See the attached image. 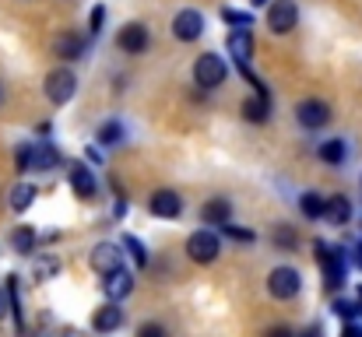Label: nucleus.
Masks as SVG:
<instances>
[{"mask_svg": "<svg viewBox=\"0 0 362 337\" xmlns=\"http://www.w3.org/2000/svg\"><path fill=\"white\" fill-rule=\"evenodd\" d=\"M313 249H317V260H320V267H324V288H327V292H338V288L345 285V249L327 246L324 239H317Z\"/></svg>", "mask_w": 362, "mask_h": 337, "instance_id": "obj_1", "label": "nucleus"}, {"mask_svg": "<svg viewBox=\"0 0 362 337\" xmlns=\"http://www.w3.org/2000/svg\"><path fill=\"white\" fill-rule=\"evenodd\" d=\"M267 292H271V299H278V302H288V299H296L299 292H303V274L296 271V267H274L271 274H267Z\"/></svg>", "mask_w": 362, "mask_h": 337, "instance_id": "obj_2", "label": "nucleus"}, {"mask_svg": "<svg viewBox=\"0 0 362 337\" xmlns=\"http://www.w3.org/2000/svg\"><path fill=\"white\" fill-rule=\"evenodd\" d=\"M226 78H229V64H226L218 53L197 57V64H194V81H197L201 88H218V85H226Z\"/></svg>", "mask_w": 362, "mask_h": 337, "instance_id": "obj_3", "label": "nucleus"}, {"mask_svg": "<svg viewBox=\"0 0 362 337\" xmlns=\"http://www.w3.org/2000/svg\"><path fill=\"white\" fill-rule=\"evenodd\" d=\"M218 253H222V239H218V232H211V228H201V232H194V235L187 239V256H190L194 264H215Z\"/></svg>", "mask_w": 362, "mask_h": 337, "instance_id": "obj_4", "label": "nucleus"}, {"mask_svg": "<svg viewBox=\"0 0 362 337\" xmlns=\"http://www.w3.org/2000/svg\"><path fill=\"white\" fill-rule=\"evenodd\" d=\"M74 92H78V78H74V71L57 67V71L46 74V99H49L53 106H67V102L74 99Z\"/></svg>", "mask_w": 362, "mask_h": 337, "instance_id": "obj_5", "label": "nucleus"}, {"mask_svg": "<svg viewBox=\"0 0 362 337\" xmlns=\"http://www.w3.org/2000/svg\"><path fill=\"white\" fill-rule=\"evenodd\" d=\"M296 25H299V7H296V0H274V4L267 7V28H271L274 35H288Z\"/></svg>", "mask_w": 362, "mask_h": 337, "instance_id": "obj_6", "label": "nucleus"}, {"mask_svg": "<svg viewBox=\"0 0 362 337\" xmlns=\"http://www.w3.org/2000/svg\"><path fill=\"white\" fill-rule=\"evenodd\" d=\"M331 106L324 102V99H303L299 106H296V119H299V126H306V130H324L327 123H331Z\"/></svg>", "mask_w": 362, "mask_h": 337, "instance_id": "obj_7", "label": "nucleus"}, {"mask_svg": "<svg viewBox=\"0 0 362 337\" xmlns=\"http://www.w3.org/2000/svg\"><path fill=\"white\" fill-rule=\"evenodd\" d=\"M201 32H204V14H201V11L183 7V11L173 18V35H176L180 42H194V39H201Z\"/></svg>", "mask_w": 362, "mask_h": 337, "instance_id": "obj_8", "label": "nucleus"}, {"mask_svg": "<svg viewBox=\"0 0 362 337\" xmlns=\"http://www.w3.org/2000/svg\"><path fill=\"white\" fill-rule=\"evenodd\" d=\"M148 42H151V35H148V28L141 21H127L120 28V35H117V46H120L127 57H141L148 49Z\"/></svg>", "mask_w": 362, "mask_h": 337, "instance_id": "obj_9", "label": "nucleus"}, {"mask_svg": "<svg viewBox=\"0 0 362 337\" xmlns=\"http://www.w3.org/2000/svg\"><path fill=\"white\" fill-rule=\"evenodd\" d=\"M148 211H151L155 218H180L183 201H180L176 190H155V194L148 197Z\"/></svg>", "mask_w": 362, "mask_h": 337, "instance_id": "obj_10", "label": "nucleus"}, {"mask_svg": "<svg viewBox=\"0 0 362 337\" xmlns=\"http://www.w3.org/2000/svg\"><path fill=\"white\" fill-rule=\"evenodd\" d=\"M103 292H106V299H110V302L127 299V295L134 292V274H130V271H123V267L110 271V274H103Z\"/></svg>", "mask_w": 362, "mask_h": 337, "instance_id": "obj_11", "label": "nucleus"}, {"mask_svg": "<svg viewBox=\"0 0 362 337\" xmlns=\"http://www.w3.org/2000/svg\"><path fill=\"white\" fill-rule=\"evenodd\" d=\"M67 183H71L74 197H81V201H92V197H95V190H99V183H95L92 169H88V165H81V162H78V165H71Z\"/></svg>", "mask_w": 362, "mask_h": 337, "instance_id": "obj_12", "label": "nucleus"}, {"mask_svg": "<svg viewBox=\"0 0 362 337\" xmlns=\"http://www.w3.org/2000/svg\"><path fill=\"white\" fill-rule=\"evenodd\" d=\"M226 49H229V57L236 60V67L250 64V57H253V32H250V28H233Z\"/></svg>", "mask_w": 362, "mask_h": 337, "instance_id": "obj_13", "label": "nucleus"}, {"mask_svg": "<svg viewBox=\"0 0 362 337\" xmlns=\"http://www.w3.org/2000/svg\"><path fill=\"white\" fill-rule=\"evenodd\" d=\"M120 327H123V309L117 302H106V306L95 309V317H92V331L95 334H113Z\"/></svg>", "mask_w": 362, "mask_h": 337, "instance_id": "obj_14", "label": "nucleus"}, {"mask_svg": "<svg viewBox=\"0 0 362 337\" xmlns=\"http://www.w3.org/2000/svg\"><path fill=\"white\" fill-rule=\"evenodd\" d=\"M120 246L117 242H99L95 249H92V256H88V264L99 271V274H110V271H117L120 267Z\"/></svg>", "mask_w": 362, "mask_h": 337, "instance_id": "obj_15", "label": "nucleus"}, {"mask_svg": "<svg viewBox=\"0 0 362 337\" xmlns=\"http://www.w3.org/2000/svg\"><path fill=\"white\" fill-rule=\"evenodd\" d=\"M53 53L60 60H81L85 57V39L78 32H60V35H53Z\"/></svg>", "mask_w": 362, "mask_h": 337, "instance_id": "obj_16", "label": "nucleus"}, {"mask_svg": "<svg viewBox=\"0 0 362 337\" xmlns=\"http://www.w3.org/2000/svg\"><path fill=\"white\" fill-rule=\"evenodd\" d=\"M349 218H352V204H349V197H341V194L324 197V222H331L334 228H341V225H349Z\"/></svg>", "mask_w": 362, "mask_h": 337, "instance_id": "obj_17", "label": "nucleus"}, {"mask_svg": "<svg viewBox=\"0 0 362 337\" xmlns=\"http://www.w3.org/2000/svg\"><path fill=\"white\" fill-rule=\"evenodd\" d=\"M57 165H60V151L49 141L32 144V172H53Z\"/></svg>", "mask_w": 362, "mask_h": 337, "instance_id": "obj_18", "label": "nucleus"}, {"mask_svg": "<svg viewBox=\"0 0 362 337\" xmlns=\"http://www.w3.org/2000/svg\"><path fill=\"white\" fill-rule=\"evenodd\" d=\"M18 274H7L4 278V292H7V306H11V317H14V327H18V334L25 331V309H21V292H18Z\"/></svg>", "mask_w": 362, "mask_h": 337, "instance_id": "obj_19", "label": "nucleus"}, {"mask_svg": "<svg viewBox=\"0 0 362 337\" xmlns=\"http://www.w3.org/2000/svg\"><path fill=\"white\" fill-rule=\"evenodd\" d=\"M35 197H39V190H35L32 183H14V187H11V194H7V204H11V211L25 215V211L35 204Z\"/></svg>", "mask_w": 362, "mask_h": 337, "instance_id": "obj_20", "label": "nucleus"}, {"mask_svg": "<svg viewBox=\"0 0 362 337\" xmlns=\"http://www.w3.org/2000/svg\"><path fill=\"white\" fill-rule=\"evenodd\" d=\"M229 215H233V208H229V201L226 197H211L204 208H201V222L204 225H229Z\"/></svg>", "mask_w": 362, "mask_h": 337, "instance_id": "obj_21", "label": "nucleus"}, {"mask_svg": "<svg viewBox=\"0 0 362 337\" xmlns=\"http://www.w3.org/2000/svg\"><path fill=\"white\" fill-rule=\"evenodd\" d=\"M317 155H320V162H327L331 169H338V165L345 162V141H341V137H331V141H320V148H317Z\"/></svg>", "mask_w": 362, "mask_h": 337, "instance_id": "obj_22", "label": "nucleus"}, {"mask_svg": "<svg viewBox=\"0 0 362 337\" xmlns=\"http://www.w3.org/2000/svg\"><path fill=\"white\" fill-rule=\"evenodd\" d=\"M35 239H39V235H35L32 225H21V228L11 232V246H14V253H25V256L35 253Z\"/></svg>", "mask_w": 362, "mask_h": 337, "instance_id": "obj_23", "label": "nucleus"}, {"mask_svg": "<svg viewBox=\"0 0 362 337\" xmlns=\"http://www.w3.org/2000/svg\"><path fill=\"white\" fill-rule=\"evenodd\" d=\"M57 274H60V260H57L53 253L35 256V264H32V278H35V281H49V278H57Z\"/></svg>", "mask_w": 362, "mask_h": 337, "instance_id": "obj_24", "label": "nucleus"}, {"mask_svg": "<svg viewBox=\"0 0 362 337\" xmlns=\"http://www.w3.org/2000/svg\"><path fill=\"white\" fill-rule=\"evenodd\" d=\"M123 123H117V119H106L103 126H99V134H95V141L103 144V148H117V144H123Z\"/></svg>", "mask_w": 362, "mask_h": 337, "instance_id": "obj_25", "label": "nucleus"}, {"mask_svg": "<svg viewBox=\"0 0 362 337\" xmlns=\"http://www.w3.org/2000/svg\"><path fill=\"white\" fill-rule=\"evenodd\" d=\"M299 211L306 215V218H324V194H317V190H306L303 197H299Z\"/></svg>", "mask_w": 362, "mask_h": 337, "instance_id": "obj_26", "label": "nucleus"}, {"mask_svg": "<svg viewBox=\"0 0 362 337\" xmlns=\"http://www.w3.org/2000/svg\"><path fill=\"white\" fill-rule=\"evenodd\" d=\"M267 112H271V99H246L243 102V119H250V123H267Z\"/></svg>", "mask_w": 362, "mask_h": 337, "instance_id": "obj_27", "label": "nucleus"}, {"mask_svg": "<svg viewBox=\"0 0 362 337\" xmlns=\"http://www.w3.org/2000/svg\"><path fill=\"white\" fill-rule=\"evenodd\" d=\"M123 249L134 256V264H137V267H148V249H144V242H141L137 235H130V232H127V235H123Z\"/></svg>", "mask_w": 362, "mask_h": 337, "instance_id": "obj_28", "label": "nucleus"}, {"mask_svg": "<svg viewBox=\"0 0 362 337\" xmlns=\"http://www.w3.org/2000/svg\"><path fill=\"white\" fill-rule=\"evenodd\" d=\"M274 246H281V249H296V232H292V225H274Z\"/></svg>", "mask_w": 362, "mask_h": 337, "instance_id": "obj_29", "label": "nucleus"}, {"mask_svg": "<svg viewBox=\"0 0 362 337\" xmlns=\"http://www.w3.org/2000/svg\"><path fill=\"white\" fill-rule=\"evenodd\" d=\"M222 18H226L233 28H250V25H253V18H250L246 11H233V7H226V11H222Z\"/></svg>", "mask_w": 362, "mask_h": 337, "instance_id": "obj_30", "label": "nucleus"}, {"mask_svg": "<svg viewBox=\"0 0 362 337\" xmlns=\"http://www.w3.org/2000/svg\"><path fill=\"white\" fill-rule=\"evenodd\" d=\"M334 313H338L341 320H356V317H362L359 302H349V299H338V302H334Z\"/></svg>", "mask_w": 362, "mask_h": 337, "instance_id": "obj_31", "label": "nucleus"}, {"mask_svg": "<svg viewBox=\"0 0 362 337\" xmlns=\"http://www.w3.org/2000/svg\"><path fill=\"white\" fill-rule=\"evenodd\" d=\"M14 165H18V172H32V144H21L14 151Z\"/></svg>", "mask_w": 362, "mask_h": 337, "instance_id": "obj_32", "label": "nucleus"}, {"mask_svg": "<svg viewBox=\"0 0 362 337\" xmlns=\"http://www.w3.org/2000/svg\"><path fill=\"white\" fill-rule=\"evenodd\" d=\"M222 232L233 235L236 242H253V232H250V228H240V225H222Z\"/></svg>", "mask_w": 362, "mask_h": 337, "instance_id": "obj_33", "label": "nucleus"}, {"mask_svg": "<svg viewBox=\"0 0 362 337\" xmlns=\"http://www.w3.org/2000/svg\"><path fill=\"white\" fill-rule=\"evenodd\" d=\"M103 21H106V7L99 4V7L92 11V18H88V32H92V35H99V32H103Z\"/></svg>", "mask_w": 362, "mask_h": 337, "instance_id": "obj_34", "label": "nucleus"}, {"mask_svg": "<svg viewBox=\"0 0 362 337\" xmlns=\"http://www.w3.org/2000/svg\"><path fill=\"white\" fill-rule=\"evenodd\" d=\"M137 337H169V334H165L162 324H141V327H137Z\"/></svg>", "mask_w": 362, "mask_h": 337, "instance_id": "obj_35", "label": "nucleus"}, {"mask_svg": "<svg viewBox=\"0 0 362 337\" xmlns=\"http://www.w3.org/2000/svg\"><path fill=\"white\" fill-rule=\"evenodd\" d=\"M264 337H296V334H292L288 327H281V324H278V327H271V331H267Z\"/></svg>", "mask_w": 362, "mask_h": 337, "instance_id": "obj_36", "label": "nucleus"}, {"mask_svg": "<svg viewBox=\"0 0 362 337\" xmlns=\"http://www.w3.org/2000/svg\"><path fill=\"white\" fill-rule=\"evenodd\" d=\"M341 337H362V327H359V324H345Z\"/></svg>", "mask_w": 362, "mask_h": 337, "instance_id": "obj_37", "label": "nucleus"}, {"mask_svg": "<svg viewBox=\"0 0 362 337\" xmlns=\"http://www.w3.org/2000/svg\"><path fill=\"white\" fill-rule=\"evenodd\" d=\"M11 313V306H7V292H4V285H0V320Z\"/></svg>", "mask_w": 362, "mask_h": 337, "instance_id": "obj_38", "label": "nucleus"}, {"mask_svg": "<svg viewBox=\"0 0 362 337\" xmlns=\"http://www.w3.org/2000/svg\"><path fill=\"white\" fill-rule=\"evenodd\" d=\"M349 260H352V264L362 271V242H356V249H352V256H349Z\"/></svg>", "mask_w": 362, "mask_h": 337, "instance_id": "obj_39", "label": "nucleus"}, {"mask_svg": "<svg viewBox=\"0 0 362 337\" xmlns=\"http://www.w3.org/2000/svg\"><path fill=\"white\" fill-rule=\"evenodd\" d=\"M264 4H271V0H253V7H264Z\"/></svg>", "mask_w": 362, "mask_h": 337, "instance_id": "obj_40", "label": "nucleus"}, {"mask_svg": "<svg viewBox=\"0 0 362 337\" xmlns=\"http://www.w3.org/2000/svg\"><path fill=\"white\" fill-rule=\"evenodd\" d=\"M356 302H359V309H362V285H359V295H356Z\"/></svg>", "mask_w": 362, "mask_h": 337, "instance_id": "obj_41", "label": "nucleus"}, {"mask_svg": "<svg viewBox=\"0 0 362 337\" xmlns=\"http://www.w3.org/2000/svg\"><path fill=\"white\" fill-rule=\"evenodd\" d=\"M0 99H4V85H0Z\"/></svg>", "mask_w": 362, "mask_h": 337, "instance_id": "obj_42", "label": "nucleus"}]
</instances>
